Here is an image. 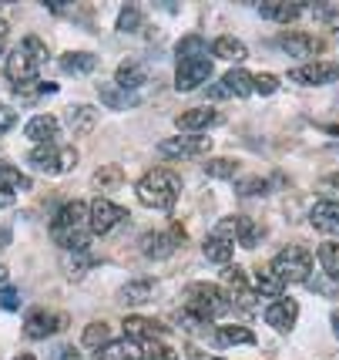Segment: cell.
<instances>
[{"mask_svg":"<svg viewBox=\"0 0 339 360\" xmlns=\"http://www.w3.org/2000/svg\"><path fill=\"white\" fill-rule=\"evenodd\" d=\"M51 239L71 252H84L91 246V222H88V205L67 202L58 209V216L51 219Z\"/></svg>","mask_w":339,"mask_h":360,"instance_id":"6da1fadb","label":"cell"},{"mask_svg":"<svg viewBox=\"0 0 339 360\" xmlns=\"http://www.w3.org/2000/svg\"><path fill=\"white\" fill-rule=\"evenodd\" d=\"M51 61V51L41 37L27 34L20 44L11 51V58L4 61V75L11 78V84H27V81H37L41 68Z\"/></svg>","mask_w":339,"mask_h":360,"instance_id":"7a4b0ae2","label":"cell"},{"mask_svg":"<svg viewBox=\"0 0 339 360\" xmlns=\"http://www.w3.org/2000/svg\"><path fill=\"white\" fill-rule=\"evenodd\" d=\"M135 195H138L148 209H171V205L178 202V195H182V175L165 169V165L148 169V172L138 179Z\"/></svg>","mask_w":339,"mask_h":360,"instance_id":"3957f363","label":"cell"},{"mask_svg":"<svg viewBox=\"0 0 339 360\" xmlns=\"http://www.w3.org/2000/svg\"><path fill=\"white\" fill-rule=\"evenodd\" d=\"M272 273H276L279 280L286 283H309L312 276V252L306 246H299V243H289V246H282L276 252V259H272Z\"/></svg>","mask_w":339,"mask_h":360,"instance_id":"277c9868","label":"cell"},{"mask_svg":"<svg viewBox=\"0 0 339 360\" xmlns=\"http://www.w3.org/2000/svg\"><path fill=\"white\" fill-rule=\"evenodd\" d=\"M222 293L229 300V310L239 314H252L255 310V290H252V276L242 266H222Z\"/></svg>","mask_w":339,"mask_h":360,"instance_id":"5b68a950","label":"cell"},{"mask_svg":"<svg viewBox=\"0 0 339 360\" xmlns=\"http://www.w3.org/2000/svg\"><path fill=\"white\" fill-rule=\"evenodd\" d=\"M229 310V300L222 293L218 283H192L188 286V314H195L199 320H212V316H222Z\"/></svg>","mask_w":339,"mask_h":360,"instance_id":"8992f818","label":"cell"},{"mask_svg":"<svg viewBox=\"0 0 339 360\" xmlns=\"http://www.w3.org/2000/svg\"><path fill=\"white\" fill-rule=\"evenodd\" d=\"M27 162H31V169L44 175H64L77 165V148H71V145H37L27 155Z\"/></svg>","mask_w":339,"mask_h":360,"instance_id":"52a82bcc","label":"cell"},{"mask_svg":"<svg viewBox=\"0 0 339 360\" xmlns=\"http://www.w3.org/2000/svg\"><path fill=\"white\" fill-rule=\"evenodd\" d=\"M185 243V233H182V226H168V229H148V233L141 236V252L145 256H152V259H165L171 252L178 250Z\"/></svg>","mask_w":339,"mask_h":360,"instance_id":"ba28073f","label":"cell"},{"mask_svg":"<svg viewBox=\"0 0 339 360\" xmlns=\"http://www.w3.org/2000/svg\"><path fill=\"white\" fill-rule=\"evenodd\" d=\"M61 330H67V316L64 314L37 307V310H31V314L24 316V337L27 340H47V337H54Z\"/></svg>","mask_w":339,"mask_h":360,"instance_id":"9c48e42d","label":"cell"},{"mask_svg":"<svg viewBox=\"0 0 339 360\" xmlns=\"http://www.w3.org/2000/svg\"><path fill=\"white\" fill-rule=\"evenodd\" d=\"M212 148L208 135H175V139L158 141V155L161 158H199Z\"/></svg>","mask_w":339,"mask_h":360,"instance_id":"30bf717a","label":"cell"},{"mask_svg":"<svg viewBox=\"0 0 339 360\" xmlns=\"http://www.w3.org/2000/svg\"><path fill=\"white\" fill-rule=\"evenodd\" d=\"M289 78L295 84H306V88H319V84H333L339 81V64L336 61H306L289 71Z\"/></svg>","mask_w":339,"mask_h":360,"instance_id":"8fae6325","label":"cell"},{"mask_svg":"<svg viewBox=\"0 0 339 360\" xmlns=\"http://www.w3.org/2000/svg\"><path fill=\"white\" fill-rule=\"evenodd\" d=\"M212 78V61L201 54V58H188V61H178L175 68V88L178 91H195L205 81Z\"/></svg>","mask_w":339,"mask_h":360,"instance_id":"7c38bea8","label":"cell"},{"mask_svg":"<svg viewBox=\"0 0 339 360\" xmlns=\"http://www.w3.org/2000/svg\"><path fill=\"white\" fill-rule=\"evenodd\" d=\"M88 222H91V236H108L118 222H124V209L111 199H94L88 205Z\"/></svg>","mask_w":339,"mask_h":360,"instance_id":"4fadbf2b","label":"cell"},{"mask_svg":"<svg viewBox=\"0 0 339 360\" xmlns=\"http://www.w3.org/2000/svg\"><path fill=\"white\" fill-rule=\"evenodd\" d=\"M124 337L128 340H135V344H152V340H161L168 327L161 323V320H152V316H128L121 323Z\"/></svg>","mask_w":339,"mask_h":360,"instance_id":"5bb4252c","label":"cell"},{"mask_svg":"<svg viewBox=\"0 0 339 360\" xmlns=\"http://www.w3.org/2000/svg\"><path fill=\"white\" fill-rule=\"evenodd\" d=\"M222 122V115H218L215 108H188V111H182L178 118H175V128L182 131V135H201L205 128H212V125H218Z\"/></svg>","mask_w":339,"mask_h":360,"instance_id":"9a60e30c","label":"cell"},{"mask_svg":"<svg viewBox=\"0 0 339 360\" xmlns=\"http://www.w3.org/2000/svg\"><path fill=\"white\" fill-rule=\"evenodd\" d=\"M276 47L279 51H286V54H293V58H312V54H319L326 47L323 37H312V34H279L276 37Z\"/></svg>","mask_w":339,"mask_h":360,"instance_id":"2e32d148","label":"cell"},{"mask_svg":"<svg viewBox=\"0 0 339 360\" xmlns=\"http://www.w3.org/2000/svg\"><path fill=\"white\" fill-rule=\"evenodd\" d=\"M299 320V303L293 297H282V300H272V307L265 310V323L276 330V333H289Z\"/></svg>","mask_w":339,"mask_h":360,"instance_id":"e0dca14e","label":"cell"},{"mask_svg":"<svg viewBox=\"0 0 339 360\" xmlns=\"http://www.w3.org/2000/svg\"><path fill=\"white\" fill-rule=\"evenodd\" d=\"M248 94H252V75H248V71H239V68L229 71L218 84L208 88V98H215V101L218 98H248Z\"/></svg>","mask_w":339,"mask_h":360,"instance_id":"ac0fdd59","label":"cell"},{"mask_svg":"<svg viewBox=\"0 0 339 360\" xmlns=\"http://www.w3.org/2000/svg\"><path fill=\"white\" fill-rule=\"evenodd\" d=\"M309 226L323 236H339V202L319 199V202L309 209Z\"/></svg>","mask_w":339,"mask_h":360,"instance_id":"d6986e66","label":"cell"},{"mask_svg":"<svg viewBox=\"0 0 339 360\" xmlns=\"http://www.w3.org/2000/svg\"><path fill=\"white\" fill-rule=\"evenodd\" d=\"M98 98H101V105H108L111 111H128L138 105V94L118 88L114 81H101V84H98Z\"/></svg>","mask_w":339,"mask_h":360,"instance_id":"ffe728a7","label":"cell"},{"mask_svg":"<svg viewBox=\"0 0 339 360\" xmlns=\"http://www.w3.org/2000/svg\"><path fill=\"white\" fill-rule=\"evenodd\" d=\"M58 118L54 115H34L31 122L24 125V135L31 141H37V145H54V139H58Z\"/></svg>","mask_w":339,"mask_h":360,"instance_id":"44dd1931","label":"cell"},{"mask_svg":"<svg viewBox=\"0 0 339 360\" xmlns=\"http://www.w3.org/2000/svg\"><path fill=\"white\" fill-rule=\"evenodd\" d=\"M94 360H145V347L121 337V340H111L108 347H101Z\"/></svg>","mask_w":339,"mask_h":360,"instance_id":"7402d4cb","label":"cell"},{"mask_svg":"<svg viewBox=\"0 0 339 360\" xmlns=\"http://www.w3.org/2000/svg\"><path fill=\"white\" fill-rule=\"evenodd\" d=\"M154 290H158V283L154 280H131L121 286V293H118V300H121L124 307H141V303H148V300H154Z\"/></svg>","mask_w":339,"mask_h":360,"instance_id":"603a6c76","label":"cell"},{"mask_svg":"<svg viewBox=\"0 0 339 360\" xmlns=\"http://www.w3.org/2000/svg\"><path fill=\"white\" fill-rule=\"evenodd\" d=\"M94 68H98V58H94L91 51H67L61 58V75H67V78L91 75Z\"/></svg>","mask_w":339,"mask_h":360,"instance_id":"cb8c5ba5","label":"cell"},{"mask_svg":"<svg viewBox=\"0 0 339 360\" xmlns=\"http://www.w3.org/2000/svg\"><path fill=\"white\" fill-rule=\"evenodd\" d=\"M252 290H255V297L282 300V293H286V283L272 273V266H262V269H255V276H252Z\"/></svg>","mask_w":339,"mask_h":360,"instance_id":"d4e9b609","label":"cell"},{"mask_svg":"<svg viewBox=\"0 0 339 360\" xmlns=\"http://www.w3.org/2000/svg\"><path fill=\"white\" fill-rule=\"evenodd\" d=\"M201 252H205V259L208 263H218V266H229L232 263V252H235V243L225 239V236H208L205 243H201Z\"/></svg>","mask_w":339,"mask_h":360,"instance_id":"484cf974","label":"cell"},{"mask_svg":"<svg viewBox=\"0 0 339 360\" xmlns=\"http://www.w3.org/2000/svg\"><path fill=\"white\" fill-rule=\"evenodd\" d=\"M259 14L272 24H293L306 14V7L303 4H259Z\"/></svg>","mask_w":339,"mask_h":360,"instance_id":"4316f807","label":"cell"},{"mask_svg":"<svg viewBox=\"0 0 339 360\" xmlns=\"http://www.w3.org/2000/svg\"><path fill=\"white\" fill-rule=\"evenodd\" d=\"M212 54L215 58H222V61H246L248 58V47L239 41V37H232V34H222V37H215L212 41Z\"/></svg>","mask_w":339,"mask_h":360,"instance_id":"83f0119b","label":"cell"},{"mask_svg":"<svg viewBox=\"0 0 339 360\" xmlns=\"http://www.w3.org/2000/svg\"><path fill=\"white\" fill-rule=\"evenodd\" d=\"M262 222L248 219V216H235V239H239V246H246V250H255L259 243H262Z\"/></svg>","mask_w":339,"mask_h":360,"instance_id":"f1b7e54d","label":"cell"},{"mask_svg":"<svg viewBox=\"0 0 339 360\" xmlns=\"http://www.w3.org/2000/svg\"><path fill=\"white\" fill-rule=\"evenodd\" d=\"M215 344L218 347H252L255 344V333H252L248 327L232 323V327H218L215 330Z\"/></svg>","mask_w":339,"mask_h":360,"instance_id":"f546056e","label":"cell"},{"mask_svg":"<svg viewBox=\"0 0 339 360\" xmlns=\"http://www.w3.org/2000/svg\"><path fill=\"white\" fill-rule=\"evenodd\" d=\"M121 182H124L121 165H105V169H98L91 175V188H98V192H111V188H118Z\"/></svg>","mask_w":339,"mask_h":360,"instance_id":"4dcf8cb0","label":"cell"},{"mask_svg":"<svg viewBox=\"0 0 339 360\" xmlns=\"http://www.w3.org/2000/svg\"><path fill=\"white\" fill-rule=\"evenodd\" d=\"M114 84L118 88H124V91H135V88H141L145 84V68L141 64H121L118 71H114Z\"/></svg>","mask_w":339,"mask_h":360,"instance_id":"1f68e13d","label":"cell"},{"mask_svg":"<svg viewBox=\"0 0 339 360\" xmlns=\"http://www.w3.org/2000/svg\"><path fill=\"white\" fill-rule=\"evenodd\" d=\"M81 344L91 347L94 354H98L101 347L111 344V327H108V323H101V320H98V323H88V327H84V333H81Z\"/></svg>","mask_w":339,"mask_h":360,"instance_id":"d6a6232c","label":"cell"},{"mask_svg":"<svg viewBox=\"0 0 339 360\" xmlns=\"http://www.w3.org/2000/svg\"><path fill=\"white\" fill-rule=\"evenodd\" d=\"M67 122H71L74 131H91L98 125V115H94L91 105H71L67 108Z\"/></svg>","mask_w":339,"mask_h":360,"instance_id":"836d02e7","label":"cell"},{"mask_svg":"<svg viewBox=\"0 0 339 360\" xmlns=\"http://www.w3.org/2000/svg\"><path fill=\"white\" fill-rule=\"evenodd\" d=\"M316 256H319V266L326 269V276L339 283V243H323Z\"/></svg>","mask_w":339,"mask_h":360,"instance_id":"e575fe53","label":"cell"},{"mask_svg":"<svg viewBox=\"0 0 339 360\" xmlns=\"http://www.w3.org/2000/svg\"><path fill=\"white\" fill-rule=\"evenodd\" d=\"M201 51H205L201 34H188V37H182V41L175 44V58H178V61H188V58H201Z\"/></svg>","mask_w":339,"mask_h":360,"instance_id":"d590c367","label":"cell"},{"mask_svg":"<svg viewBox=\"0 0 339 360\" xmlns=\"http://www.w3.org/2000/svg\"><path fill=\"white\" fill-rule=\"evenodd\" d=\"M141 24H145V20H141V11H138V7H135V4H124L114 27H118L121 34H135V31H141Z\"/></svg>","mask_w":339,"mask_h":360,"instance_id":"8d00e7d4","label":"cell"},{"mask_svg":"<svg viewBox=\"0 0 339 360\" xmlns=\"http://www.w3.org/2000/svg\"><path fill=\"white\" fill-rule=\"evenodd\" d=\"M235 172H239L235 158H212V162H205V175H212V179H232Z\"/></svg>","mask_w":339,"mask_h":360,"instance_id":"74e56055","label":"cell"},{"mask_svg":"<svg viewBox=\"0 0 339 360\" xmlns=\"http://www.w3.org/2000/svg\"><path fill=\"white\" fill-rule=\"evenodd\" d=\"M0 182H4V188H31V179L20 172V169H14V165H0Z\"/></svg>","mask_w":339,"mask_h":360,"instance_id":"f35d334b","label":"cell"},{"mask_svg":"<svg viewBox=\"0 0 339 360\" xmlns=\"http://www.w3.org/2000/svg\"><path fill=\"white\" fill-rule=\"evenodd\" d=\"M235 192H239L242 199H248V195H265V192H269V182L259 179V175H248V179H239Z\"/></svg>","mask_w":339,"mask_h":360,"instance_id":"ab89813d","label":"cell"},{"mask_svg":"<svg viewBox=\"0 0 339 360\" xmlns=\"http://www.w3.org/2000/svg\"><path fill=\"white\" fill-rule=\"evenodd\" d=\"M145 347V360H178V350L161 340H152V344H141Z\"/></svg>","mask_w":339,"mask_h":360,"instance_id":"60d3db41","label":"cell"},{"mask_svg":"<svg viewBox=\"0 0 339 360\" xmlns=\"http://www.w3.org/2000/svg\"><path fill=\"white\" fill-rule=\"evenodd\" d=\"M94 266L91 252H74V259H71V266H67V280H84V273Z\"/></svg>","mask_w":339,"mask_h":360,"instance_id":"b9f144b4","label":"cell"},{"mask_svg":"<svg viewBox=\"0 0 339 360\" xmlns=\"http://www.w3.org/2000/svg\"><path fill=\"white\" fill-rule=\"evenodd\" d=\"M252 91L255 94H276L279 91V78L276 75H252Z\"/></svg>","mask_w":339,"mask_h":360,"instance_id":"7bdbcfd3","label":"cell"},{"mask_svg":"<svg viewBox=\"0 0 339 360\" xmlns=\"http://www.w3.org/2000/svg\"><path fill=\"white\" fill-rule=\"evenodd\" d=\"M312 14L323 24H336L339 27V4H312Z\"/></svg>","mask_w":339,"mask_h":360,"instance_id":"ee69618b","label":"cell"},{"mask_svg":"<svg viewBox=\"0 0 339 360\" xmlns=\"http://www.w3.org/2000/svg\"><path fill=\"white\" fill-rule=\"evenodd\" d=\"M14 125H17V111L11 108V105H4V101H0V135H4V131H11Z\"/></svg>","mask_w":339,"mask_h":360,"instance_id":"f6af8a7d","label":"cell"},{"mask_svg":"<svg viewBox=\"0 0 339 360\" xmlns=\"http://www.w3.org/2000/svg\"><path fill=\"white\" fill-rule=\"evenodd\" d=\"M0 307H4V310H17V307H20V293H17L14 286H4V293H0Z\"/></svg>","mask_w":339,"mask_h":360,"instance_id":"bcb514c9","label":"cell"},{"mask_svg":"<svg viewBox=\"0 0 339 360\" xmlns=\"http://www.w3.org/2000/svg\"><path fill=\"white\" fill-rule=\"evenodd\" d=\"M319 186L329 188V192H333V202H336V195H339V172H336V175H326V179L319 182Z\"/></svg>","mask_w":339,"mask_h":360,"instance_id":"7dc6e473","label":"cell"},{"mask_svg":"<svg viewBox=\"0 0 339 360\" xmlns=\"http://www.w3.org/2000/svg\"><path fill=\"white\" fill-rule=\"evenodd\" d=\"M7 37H11V24H7V20H0V54L7 51Z\"/></svg>","mask_w":339,"mask_h":360,"instance_id":"c3c4849f","label":"cell"},{"mask_svg":"<svg viewBox=\"0 0 339 360\" xmlns=\"http://www.w3.org/2000/svg\"><path fill=\"white\" fill-rule=\"evenodd\" d=\"M7 205H14V192L0 186V209H7Z\"/></svg>","mask_w":339,"mask_h":360,"instance_id":"681fc988","label":"cell"},{"mask_svg":"<svg viewBox=\"0 0 339 360\" xmlns=\"http://www.w3.org/2000/svg\"><path fill=\"white\" fill-rule=\"evenodd\" d=\"M58 360H81V354H77V347H64L58 354Z\"/></svg>","mask_w":339,"mask_h":360,"instance_id":"f907efd6","label":"cell"},{"mask_svg":"<svg viewBox=\"0 0 339 360\" xmlns=\"http://www.w3.org/2000/svg\"><path fill=\"white\" fill-rule=\"evenodd\" d=\"M188 360H222V357H212V354H201V350H188Z\"/></svg>","mask_w":339,"mask_h":360,"instance_id":"816d5d0a","label":"cell"},{"mask_svg":"<svg viewBox=\"0 0 339 360\" xmlns=\"http://www.w3.org/2000/svg\"><path fill=\"white\" fill-rule=\"evenodd\" d=\"M7 239H11V229H4V226H0V246H7Z\"/></svg>","mask_w":339,"mask_h":360,"instance_id":"f5cc1de1","label":"cell"},{"mask_svg":"<svg viewBox=\"0 0 339 360\" xmlns=\"http://www.w3.org/2000/svg\"><path fill=\"white\" fill-rule=\"evenodd\" d=\"M333 333H336V337H339V310H336V314H333Z\"/></svg>","mask_w":339,"mask_h":360,"instance_id":"db71d44e","label":"cell"},{"mask_svg":"<svg viewBox=\"0 0 339 360\" xmlns=\"http://www.w3.org/2000/svg\"><path fill=\"white\" fill-rule=\"evenodd\" d=\"M17 360H34V357H31V354H20V357H17Z\"/></svg>","mask_w":339,"mask_h":360,"instance_id":"11a10c76","label":"cell"}]
</instances>
